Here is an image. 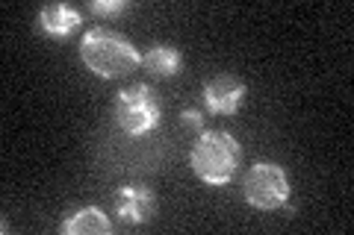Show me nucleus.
I'll return each instance as SVG.
<instances>
[{
    "label": "nucleus",
    "mask_w": 354,
    "mask_h": 235,
    "mask_svg": "<svg viewBox=\"0 0 354 235\" xmlns=\"http://www.w3.org/2000/svg\"><path fill=\"white\" fill-rule=\"evenodd\" d=\"M80 59L95 76L115 80L142 65V53L133 48L127 36L106 27H92L80 41Z\"/></svg>",
    "instance_id": "1"
},
{
    "label": "nucleus",
    "mask_w": 354,
    "mask_h": 235,
    "mask_svg": "<svg viewBox=\"0 0 354 235\" xmlns=\"http://www.w3.org/2000/svg\"><path fill=\"white\" fill-rule=\"evenodd\" d=\"M192 171L207 185H227L242 162L239 141L225 130H204L192 147Z\"/></svg>",
    "instance_id": "2"
},
{
    "label": "nucleus",
    "mask_w": 354,
    "mask_h": 235,
    "mask_svg": "<svg viewBox=\"0 0 354 235\" xmlns=\"http://www.w3.org/2000/svg\"><path fill=\"white\" fill-rule=\"evenodd\" d=\"M115 121L124 136H148L160 127V103L148 83H133L115 97Z\"/></svg>",
    "instance_id": "3"
},
{
    "label": "nucleus",
    "mask_w": 354,
    "mask_h": 235,
    "mask_svg": "<svg viewBox=\"0 0 354 235\" xmlns=\"http://www.w3.org/2000/svg\"><path fill=\"white\" fill-rule=\"evenodd\" d=\"M245 203L260 209V212L283 209L286 203H290V180H286V171L278 162L260 159V162H254L248 167Z\"/></svg>",
    "instance_id": "4"
},
{
    "label": "nucleus",
    "mask_w": 354,
    "mask_h": 235,
    "mask_svg": "<svg viewBox=\"0 0 354 235\" xmlns=\"http://www.w3.org/2000/svg\"><path fill=\"white\" fill-rule=\"evenodd\" d=\"M245 94L248 85L236 74H218L204 85V103L213 115H236Z\"/></svg>",
    "instance_id": "5"
},
{
    "label": "nucleus",
    "mask_w": 354,
    "mask_h": 235,
    "mask_svg": "<svg viewBox=\"0 0 354 235\" xmlns=\"http://www.w3.org/2000/svg\"><path fill=\"white\" fill-rule=\"evenodd\" d=\"M113 203H115V212H118L121 221L139 227V223L151 221V215L157 212V194H153L148 185L127 183V185H121L115 192Z\"/></svg>",
    "instance_id": "6"
},
{
    "label": "nucleus",
    "mask_w": 354,
    "mask_h": 235,
    "mask_svg": "<svg viewBox=\"0 0 354 235\" xmlns=\"http://www.w3.org/2000/svg\"><path fill=\"white\" fill-rule=\"evenodd\" d=\"M80 21H83V15L68 3H48L39 12V27L44 36H50V39L71 36V32L80 27Z\"/></svg>",
    "instance_id": "7"
},
{
    "label": "nucleus",
    "mask_w": 354,
    "mask_h": 235,
    "mask_svg": "<svg viewBox=\"0 0 354 235\" xmlns=\"http://www.w3.org/2000/svg\"><path fill=\"white\" fill-rule=\"evenodd\" d=\"M59 232L62 235H109L113 232V223H109L106 212L101 206H83L62 223Z\"/></svg>",
    "instance_id": "8"
},
{
    "label": "nucleus",
    "mask_w": 354,
    "mask_h": 235,
    "mask_svg": "<svg viewBox=\"0 0 354 235\" xmlns=\"http://www.w3.org/2000/svg\"><path fill=\"white\" fill-rule=\"evenodd\" d=\"M142 65L153 76H174L183 71V56L169 44H153V48H148V53H142Z\"/></svg>",
    "instance_id": "9"
},
{
    "label": "nucleus",
    "mask_w": 354,
    "mask_h": 235,
    "mask_svg": "<svg viewBox=\"0 0 354 235\" xmlns=\"http://www.w3.org/2000/svg\"><path fill=\"white\" fill-rule=\"evenodd\" d=\"M130 9V0H92V12L95 15H104V18H113L121 15Z\"/></svg>",
    "instance_id": "10"
},
{
    "label": "nucleus",
    "mask_w": 354,
    "mask_h": 235,
    "mask_svg": "<svg viewBox=\"0 0 354 235\" xmlns=\"http://www.w3.org/2000/svg\"><path fill=\"white\" fill-rule=\"evenodd\" d=\"M180 124L189 132H195V136H201L204 132V118H201V112L198 109H183L180 112Z\"/></svg>",
    "instance_id": "11"
}]
</instances>
